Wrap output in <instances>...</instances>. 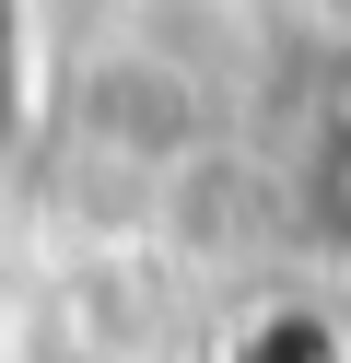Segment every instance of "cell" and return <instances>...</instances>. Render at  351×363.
Here are the masks:
<instances>
[{
  "instance_id": "7a4b0ae2",
  "label": "cell",
  "mask_w": 351,
  "mask_h": 363,
  "mask_svg": "<svg viewBox=\"0 0 351 363\" xmlns=\"http://www.w3.org/2000/svg\"><path fill=\"white\" fill-rule=\"evenodd\" d=\"M140 363H187V352H140Z\"/></svg>"
},
{
  "instance_id": "6da1fadb",
  "label": "cell",
  "mask_w": 351,
  "mask_h": 363,
  "mask_svg": "<svg viewBox=\"0 0 351 363\" xmlns=\"http://www.w3.org/2000/svg\"><path fill=\"white\" fill-rule=\"evenodd\" d=\"M70 129H82V152L106 176H176L187 152L211 141V94H199V71H176L164 48H106L82 71Z\"/></svg>"
}]
</instances>
